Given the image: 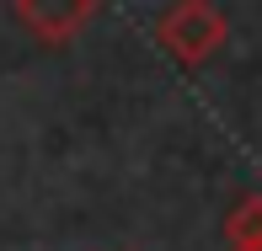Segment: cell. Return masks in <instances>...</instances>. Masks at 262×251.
<instances>
[{"label":"cell","instance_id":"cell-2","mask_svg":"<svg viewBox=\"0 0 262 251\" xmlns=\"http://www.w3.org/2000/svg\"><path fill=\"white\" fill-rule=\"evenodd\" d=\"M11 11L38 43L59 49V43L86 32V21L97 16V0H11Z\"/></svg>","mask_w":262,"mask_h":251},{"label":"cell","instance_id":"cell-3","mask_svg":"<svg viewBox=\"0 0 262 251\" xmlns=\"http://www.w3.org/2000/svg\"><path fill=\"white\" fill-rule=\"evenodd\" d=\"M252 241H262V193H246L230 214H225V251L252 246Z\"/></svg>","mask_w":262,"mask_h":251},{"label":"cell","instance_id":"cell-4","mask_svg":"<svg viewBox=\"0 0 262 251\" xmlns=\"http://www.w3.org/2000/svg\"><path fill=\"white\" fill-rule=\"evenodd\" d=\"M235 251H262V241H252V246H235Z\"/></svg>","mask_w":262,"mask_h":251},{"label":"cell","instance_id":"cell-1","mask_svg":"<svg viewBox=\"0 0 262 251\" xmlns=\"http://www.w3.org/2000/svg\"><path fill=\"white\" fill-rule=\"evenodd\" d=\"M225 38H230V21H225V11L214 0H171L156 21V43L187 70L209 64Z\"/></svg>","mask_w":262,"mask_h":251}]
</instances>
